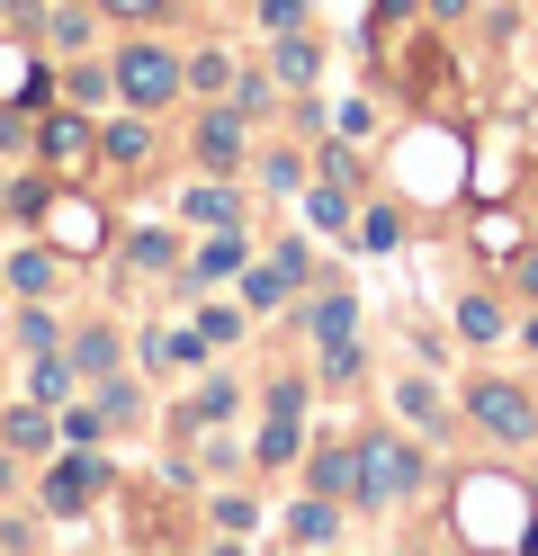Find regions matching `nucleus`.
I'll use <instances>...</instances> for the list:
<instances>
[{
	"instance_id": "nucleus-19",
	"label": "nucleus",
	"mask_w": 538,
	"mask_h": 556,
	"mask_svg": "<svg viewBox=\"0 0 538 556\" xmlns=\"http://www.w3.org/2000/svg\"><path fill=\"white\" fill-rule=\"evenodd\" d=\"M18 448H54V431H46V413H10V458H18Z\"/></svg>"
},
{
	"instance_id": "nucleus-35",
	"label": "nucleus",
	"mask_w": 538,
	"mask_h": 556,
	"mask_svg": "<svg viewBox=\"0 0 538 556\" xmlns=\"http://www.w3.org/2000/svg\"><path fill=\"white\" fill-rule=\"evenodd\" d=\"M529 503H538V467H529Z\"/></svg>"
},
{
	"instance_id": "nucleus-31",
	"label": "nucleus",
	"mask_w": 538,
	"mask_h": 556,
	"mask_svg": "<svg viewBox=\"0 0 538 556\" xmlns=\"http://www.w3.org/2000/svg\"><path fill=\"white\" fill-rule=\"evenodd\" d=\"M512 278H521V288H529V296H538V242H529V252H521V261H512Z\"/></svg>"
},
{
	"instance_id": "nucleus-6",
	"label": "nucleus",
	"mask_w": 538,
	"mask_h": 556,
	"mask_svg": "<svg viewBox=\"0 0 538 556\" xmlns=\"http://www.w3.org/2000/svg\"><path fill=\"white\" fill-rule=\"evenodd\" d=\"M198 162H207V170H234V162H242V117H225V109L198 117Z\"/></svg>"
},
{
	"instance_id": "nucleus-23",
	"label": "nucleus",
	"mask_w": 538,
	"mask_h": 556,
	"mask_svg": "<svg viewBox=\"0 0 538 556\" xmlns=\"http://www.w3.org/2000/svg\"><path fill=\"white\" fill-rule=\"evenodd\" d=\"M0 99H36V73H27V54L0 46Z\"/></svg>"
},
{
	"instance_id": "nucleus-36",
	"label": "nucleus",
	"mask_w": 538,
	"mask_h": 556,
	"mask_svg": "<svg viewBox=\"0 0 538 556\" xmlns=\"http://www.w3.org/2000/svg\"><path fill=\"white\" fill-rule=\"evenodd\" d=\"M0 484H10V458H0Z\"/></svg>"
},
{
	"instance_id": "nucleus-7",
	"label": "nucleus",
	"mask_w": 538,
	"mask_h": 556,
	"mask_svg": "<svg viewBox=\"0 0 538 556\" xmlns=\"http://www.w3.org/2000/svg\"><path fill=\"white\" fill-rule=\"evenodd\" d=\"M36 144H46V162L72 170V162L90 153V117H82V109H63V117H46V135H36Z\"/></svg>"
},
{
	"instance_id": "nucleus-27",
	"label": "nucleus",
	"mask_w": 538,
	"mask_h": 556,
	"mask_svg": "<svg viewBox=\"0 0 538 556\" xmlns=\"http://www.w3.org/2000/svg\"><path fill=\"white\" fill-rule=\"evenodd\" d=\"M305 216L314 225H341V189H305Z\"/></svg>"
},
{
	"instance_id": "nucleus-33",
	"label": "nucleus",
	"mask_w": 538,
	"mask_h": 556,
	"mask_svg": "<svg viewBox=\"0 0 538 556\" xmlns=\"http://www.w3.org/2000/svg\"><path fill=\"white\" fill-rule=\"evenodd\" d=\"M430 10H440V18H458V10H466V0H430Z\"/></svg>"
},
{
	"instance_id": "nucleus-28",
	"label": "nucleus",
	"mask_w": 538,
	"mask_h": 556,
	"mask_svg": "<svg viewBox=\"0 0 538 556\" xmlns=\"http://www.w3.org/2000/svg\"><path fill=\"white\" fill-rule=\"evenodd\" d=\"M63 387H72V368H54V359L36 368V404H63Z\"/></svg>"
},
{
	"instance_id": "nucleus-8",
	"label": "nucleus",
	"mask_w": 538,
	"mask_h": 556,
	"mask_svg": "<svg viewBox=\"0 0 538 556\" xmlns=\"http://www.w3.org/2000/svg\"><path fill=\"white\" fill-rule=\"evenodd\" d=\"M54 278H63L54 252H10V288H18V296H54Z\"/></svg>"
},
{
	"instance_id": "nucleus-17",
	"label": "nucleus",
	"mask_w": 538,
	"mask_h": 556,
	"mask_svg": "<svg viewBox=\"0 0 538 556\" xmlns=\"http://www.w3.org/2000/svg\"><path fill=\"white\" fill-rule=\"evenodd\" d=\"M395 233H404L395 206H368V216H359V242H368V252H395Z\"/></svg>"
},
{
	"instance_id": "nucleus-32",
	"label": "nucleus",
	"mask_w": 538,
	"mask_h": 556,
	"mask_svg": "<svg viewBox=\"0 0 538 556\" xmlns=\"http://www.w3.org/2000/svg\"><path fill=\"white\" fill-rule=\"evenodd\" d=\"M99 10H117V18H153L162 0H99Z\"/></svg>"
},
{
	"instance_id": "nucleus-14",
	"label": "nucleus",
	"mask_w": 538,
	"mask_h": 556,
	"mask_svg": "<svg viewBox=\"0 0 538 556\" xmlns=\"http://www.w3.org/2000/svg\"><path fill=\"white\" fill-rule=\"evenodd\" d=\"M350 324H359V305H350L341 288H333V296H314V332H323V341H341Z\"/></svg>"
},
{
	"instance_id": "nucleus-20",
	"label": "nucleus",
	"mask_w": 538,
	"mask_h": 556,
	"mask_svg": "<svg viewBox=\"0 0 538 556\" xmlns=\"http://www.w3.org/2000/svg\"><path fill=\"white\" fill-rule=\"evenodd\" d=\"M395 404H404L413 422H440V395H430V377H404V387H395Z\"/></svg>"
},
{
	"instance_id": "nucleus-9",
	"label": "nucleus",
	"mask_w": 538,
	"mask_h": 556,
	"mask_svg": "<svg viewBox=\"0 0 538 556\" xmlns=\"http://www.w3.org/2000/svg\"><path fill=\"white\" fill-rule=\"evenodd\" d=\"M333 530H341V520H333V503H287V539H297V547H323Z\"/></svg>"
},
{
	"instance_id": "nucleus-21",
	"label": "nucleus",
	"mask_w": 538,
	"mask_h": 556,
	"mask_svg": "<svg viewBox=\"0 0 538 556\" xmlns=\"http://www.w3.org/2000/svg\"><path fill=\"white\" fill-rule=\"evenodd\" d=\"M108 359H117V341H108V332H82V341H72V368H90V377H108Z\"/></svg>"
},
{
	"instance_id": "nucleus-25",
	"label": "nucleus",
	"mask_w": 538,
	"mask_h": 556,
	"mask_svg": "<svg viewBox=\"0 0 538 556\" xmlns=\"http://www.w3.org/2000/svg\"><path fill=\"white\" fill-rule=\"evenodd\" d=\"M242 296H251V305H287V269H251Z\"/></svg>"
},
{
	"instance_id": "nucleus-12",
	"label": "nucleus",
	"mask_w": 538,
	"mask_h": 556,
	"mask_svg": "<svg viewBox=\"0 0 538 556\" xmlns=\"http://www.w3.org/2000/svg\"><path fill=\"white\" fill-rule=\"evenodd\" d=\"M297 458V413H270V431H261V467H287Z\"/></svg>"
},
{
	"instance_id": "nucleus-15",
	"label": "nucleus",
	"mask_w": 538,
	"mask_h": 556,
	"mask_svg": "<svg viewBox=\"0 0 538 556\" xmlns=\"http://www.w3.org/2000/svg\"><path fill=\"white\" fill-rule=\"evenodd\" d=\"M458 332H466V341H493V332H502V305H493V296H466V305H458Z\"/></svg>"
},
{
	"instance_id": "nucleus-24",
	"label": "nucleus",
	"mask_w": 538,
	"mask_h": 556,
	"mask_svg": "<svg viewBox=\"0 0 538 556\" xmlns=\"http://www.w3.org/2000/svg\"><path fill=\"white\" fill-rule=\"evenodd\" d=\"M189 81H198V90H234L242 73H234V63H225V54H198V63H189Z\"/></svg>"
},
{
	"instance_id": "nucleus-22",
	"label": "nucleus",
	"mask_w": 538,
	"mask_h": 556,
	"mask_svg": "<svg viewBox=\"0 0 538 556\" xmlns=\"http://www.w3.org/2000/svg\"><path fill=\"white\" fill-rule=\"evenodd\" d=\"M251 520H261V503H251V494H215V530H251Z\"/></svg>"
},
{
	"instance_id": "nucleus-16",
	"label": "nucleus",
	"mask_w": 538,
	"mask_h": 556,
	"mask_svg": "<svg viewBox=\"0 0 538 556\" xmlns=\"http://www.w3.org/2000/svg\"><path fill=\"white\" fill-rule=\"evenodd\" d=\"M323 494H359V458H350V448H323Z\"/></svg>"
},
{
	"instance_id": "nucleus-4",
	"label": "nucleus",
	"mask_w": 538,
	"mask_h": 556,
	"mask_svg": "<svg viewBox=\"0 0 538 556\" xmlns=\"http://www.w3.org/2000/svg\"><path fill=\"white\" fill-rule=\"evenodd\" d=\"M46 233H54V252H99L108 242V216L82 198H46Z\"/></svg>"
},
{
	"instance_id": "nucleus-5",
	"label": "nucleus",
	"mask_w": 538,
	"mask_h": 556,
	"mask_svg": "<svg viewBox=\"0 0 538 556\" xmlns=\"http://www.w3.org/2000/svg\"><path fill=\"white\" fill-rule=\"evenodd\" d=\"M99 484H108V467L90 458V448H72V458H63L54 476H46V503H54V511H82V503L99 494Z\"/></svg>"
},
{
	"instance_id": "nucleus-11",
	"label": "nucleus",
	"mask_w": 538,
	"mask_h": 556,
	"mask_svg": "<svg viewBox=\"0 0 538 556\" xmlns=\"http://www.w3.org/2000/svg\"><path fill=\"white\" fill-rule=\"evenodd\" d=\"M278 81H314V37L278 27Z\"/></svg>"
},
{
	"instance_id": "nucleus-34",
	"label": "nucleus",
	"mask_w": 538,
	"mask_h": 556,
	"mask_svg": "<svg viewBox=\"0 0 538 556\" xmlns=\"http://www.w3.org/2000/svg\"><path fill=\"white\" fill-rule=\"evenodd\" d=\"M529 351H538V315H529Z\"/></svg>"
},
{
	"instance_id": "nucleus-1",
	"label": "nucleus",
	"mask_w": 538,
	"mask_h": 556,
	"mask_svg": "<svg viewBox=\"0 0 538 556\" xmlns=\"http://www.w3.org/2000/svg\"><path fill=\"white\" fill-rule=\"evenodd\" d=\"M413 484H422V458L404 440H368L359 448V503H404Z\"/></svg>"
},
{
	"instance_id": "nucleus-13",
	"label": "nucleus",
	"mask_w": 538,
	"mask_h": 556,
	"mask_svg": "<svg viewBox=\"0 0 538 556\" xmlns=\"http://www.w3.org/2000/svg\"><path fill=\"white\" fill-rule=\"evenodd\" d=\"M189 216H198V225H215V233H225V225H242V206H234L225 189H189Z\"/></svg>"
},
{
	"instance_id": "nucleus-3",
	"label": "nucleus",
	"mask_w": 538,
	"mask_h": 556,
	"mask_svg": "<svg viewBox=\"0 0 538 556\" xmlns=\"http://www.w3.org/2000/svg\"><path fill=\"white\" fill-rule=\"evenodd\" d=\"M466 413H476L485 440H538V404H529L521 387H502V377H485V387L466 395Z\"/></svg>"
},
{
	"instance_id": "nucleus-29",
	"label": "nucleus",
	"mask_w": 538,
	"mask_h": 556,
	"mask_svg": "<svg viewBox=\"0 0 538 556\" xmlns=\"http://www.w3.org/2000/svg\"><path fill=\"white\" fill-rule=\"evenodd\" d=\"M108 99V73H72V109H99Z\"/></svg>"
},
{
	"instance_id": "nucleus-2",
	"label": "nucleus",
	"mask_w": 538,
	"mask_h": 556,
	"mask_svg": "<svg viewBox=\"0 0 538 556\" xmlns=\"http://www.w3.org/2000/svg\"><path fill=\"white\" fill-rule=\"evenodd\" d=\"M179 81H189V73H179L162 46H126V54H117V90L135 99V109H171Z\"/></svg>"
},
{
	"instance_id": "nucleus-26",
	"label": "nucleus",
	"mask_w": 538,
	"mask_h": 556,
	"mask_svg": "<svg viewBox=\"0 0 538 556\" xmlns=\"http://www.w3.org/2000/svg\"><path fill=\"white\" fill-rule=\"evenodd\" d=\"M323 368H333V377H359V341H350V332L323 341Z\"/></svg>"
},
{
	"instance_id": "nucleus-10",
	"label": "nucleus",
	"mask_w": 538,
	"mask_h": 556,
	"mask_svg": "<svg viewBox=\"0 0 538 556\" xmlns=\"http://www.w3.org/2000/svg\"><path fill=\"white\" fill-rule=\"evenodd\" d=\"M143 153H153V126H143V117H117V126H108V162H143Z\"/></svg>"
},
{
	"instance_id": "nucleus-18",
	"label": "nucleus",
	"mask_w": 538,
	"mask_h": 556,
	"mask_svg": "<svg viewBox=\"0 0 538 556\" xmlns=\"http://www.w3.org/2000/svg\"><path fill=\"white\" fill-rule=\"evenodd\" d=\"M198 269H207V278H225V269H242V225H225V233H215Z\"/></svg>"
},
{
	"instance_id": "nucleus-30",
	"label": "nucleus",
	"mask_w": 538,
	"mask_h": 556,
	"mask_svg": "<svg viewBox=\"0 0 538 556\" xmlns=\"http://www.w3.org/2000/svg\"><path fill=\"white\" fill-rule=\"evenodd\" d=\"M305 18V0H261V27H297Z\"/></svg>"
}]
</instances>
